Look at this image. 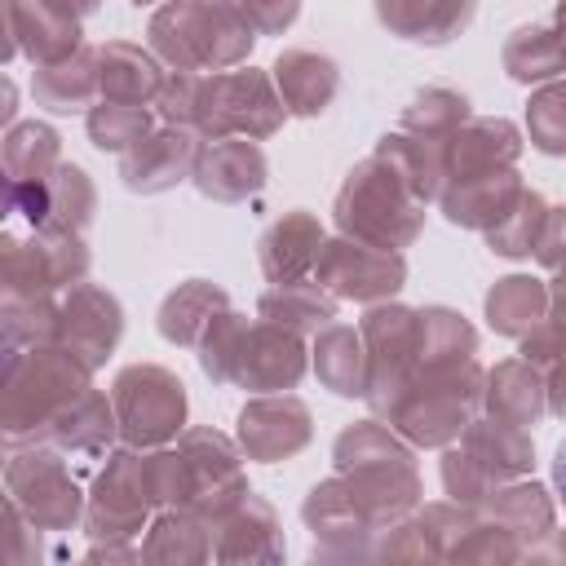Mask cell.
Returning <instances> with one entry per match:
<instances>
[{
    "mask_svg": "<svg viewBox=\"0 0 566 566\" xmlns=\"http://www.w3.org/2000/svg\"><path fill=\"white\" fill-rule=\"evenodd\" d=\"M150 53L168 71H230L243 66L261 40L239 0H164L146 22Z\"/></svg>",
    "mask_w": 566,
    "mask_h": 566,
    "instance_id": "obj_1",
    "label": "cell"
},
{
    "mask_svg": "<svg viewBox=\"0 0 566 566\" xmlns=\"http://www.w3.org/2000/svg\"><path fill=\"white\" fill-rule=\"evenodd\" d=\"M93 385L62 345H0V433L9 447L40 442L49 420Z\"/></svg>",
    "mask_w": 566,
    "mask_h": 566,
    "instance_id": "obj_2",
    "label": "cell"
},
{
    "mask_svg": "<svg viewBox=\"0 0 566 566\" xmlns=\"http://www.w3.org/2000/svg\"><path fill=\"white\" fill-rule=\"evenodd\" d=\"M332 464L349 482V491L358 495V504L371 513V522L380 531L424 500L416 447L380 416L345 424L332 442Z\"/></svg>",
    "mask_w": 566,
    "mask_h": 566,
    "instance_id": "obj_3",
    "label": "cell"
},
{
    "mask_svg": "<svg viewBox=\"0 0 566 566\" xmlns=\"http://www.w3.org/2000/svg\"><path fill=\"white\" fill-rule=\"evenodd\" d=\"M332 221L340 234L402 252L424 230V199L416 195V186L407 181V172L394 159L371 150L345 172V181L332 199Z\"/></svg>",
    "mask_w": 566,
    "mask_h": 566,
    "instance_id": "obj_4",
    "label": "cell"
},
{
    "mask_svg": "<svg viewBox=\"0 0 566 566\" xmlns=\"http://www.w3.org/2000/svg\"><path fill=\"white\" fill-rule=\"evenodd\" d=\"M482 385L486 367L478 363V354L447 367H416L398 402L385 411V420L411 447H451L482 411Z\"/></svg>",
    "mask_w": 566,
    "mask_h": 566,
    "instance_id": "obj_5",
    "label": "cell"
},
{
    "mask_svg": "<svg viewBox=\"0 0 566 566\" xmlns=\"http://www.w3.org/2000/svg\"><path fill=\"white\" fill-rule=\"evenodd\" d=\"M535 469V442L531 429L504 424L486 411H478L469 420V429L442 447V491L455 504H482L495 486L513 482V478H531Z\"/></svg>",
    "mask_w": 566,
    "mask_h": 566,
    "instance_id": "obj_6",
    "label": "cell"
},
{
    "mask_svg": "<svg viewBox=\"0 0 566 566\" xmlns=\"http://www.w3.org/2000/svg\"><path fill=\"white\" fill-rule=\"evenodd\" d=\"M4 504L22 509L44 535H62L84 522L88 495H84L80 478L71 473L66 451H57L49 442H27V447H9Z\"/></svg>",
    "mask_w": 566,
    "mask_h": 566,
    "instance_id": "obj_7",
    "label": "cell"
},
{
    "mask_svg": "<svg viewBox=\"0 0 566 566\" xmlns=\"http://www.w3.org/2000/svg\"><path fill=\"white\" fill-rule=\"evenodd\" d=\"M287 106L279 97V84L270 71L256 66H230V71H208L199 88V119L195 133L203 142L212 137H252L265 142L283 128Z\"/></svg>",
    "mask_w": 566,
    "mask_h": 566,
    "instance_id": "obj_8",
    "label": "cell"
},
{
    "mask_svg": "<svg viewBox=\"0 0 566 566\" xmlns=\"http://www.w3.org/2000/svg\"><path fill=\"white\" fill-rule=\"evenodd\" d=\"M93 270V252L75 230H31L0 234V296H57L84 283Z\"/></svg>",
    "mask_w": 566,
    "mask_h": 566,
    "instance_id": "obj_9",
    "label": "cell"
},
{
    "mask_svg": "<svg viewBox=\"0 0 566 566\" xmlns=\"http://www.w3.org/2000/svg\"><path fill=\"white\" fill-rule=\"evenodd\" d=\"M111 398H115V416H119V442H128L137 451L177 442V433L186 429V416H190L181 376L159 363L119 367L111 380Z\"/></svg>",
    "mask_w": 566,
    "mask_h": 566,
    "instance_id": "obj_10",
    "label": "cell"
},
{
    "mask_svg": "<svg viewBox=\"0 0 566 566\" xmlns=\"http://www.w3.org/2000/svg\"><path fill=\"white\" fill-rule=\"evenodd\" d=\"M155 513L159 509L150 504V491L142 478V451L128 442L115 447L88 491V509H84L88 539L93 544H137Z\"/></svg>",
    "mask_w": 566,
    "mask_h": 566,
    "instance_id": "obj_11",
    "label": "cell"
},
{
    "mask_svg": "<svg viewBox=\"0 0 566 566\" xmlns=\"http://www.w3.org/2000/svg\"><path fill=\"white\" fill-rule=\"evenodd\" d=\"M314 283H323L336 301L380 305L407 287V256L398 248H376V243H363V239L336 230L318 248Z\"/></svg>",
    "mask_w": 566,
    "mask_h": 566,
    "instance_id": "obj_12",
    "label": "cell"
},
{
    "mask_svg": "<svg viewBox=\"0 0 566 566\" xmlns=\"http://www.w3.org/2000/svg\"><path fill=\"white\" fill-rule=\"evenodd\" d=\"M358 332H363L367 358H371L367 407L385 420V411L398 402V394L407 389V380L420 363V310L398 305V301H380L363 314Z\"/></svg>",
    "mask_w": 566,
    "mask_h": 566,
    "instance_id": "obj_13",
    "label": "cell"
},
{
    "mask_svg": "<svg viewBox=\"0 0 566 566\" xmlns=\"http://www.w3.org/2000/svg\"><path fill=\"white\" fill-rule=\"evenodd\" d=\"M301 522L314 535V548H310L314 562H367V557H376L380 526L371 522V513L358 504V495L349 491V482L340 473L310 486V495L301 504Z\"/></svg>",
    "mask_w": 566,
    "mask_h": 566,
    "instance_id": "obj_14",
    "label": "cell"
},
{
    "mask_svg": "<svg viewBox=\"0 0 566 566\" xmlns=\"http://www.w3.org/2000/svg\"><path fill=\"white\" fill-rule=\"evenodd\" d=\"M177 447L186 455V473H190V500L186 509L217 522L221 513H230L252 486L243 473V447L239 438H226L212 424H190L177 433Z\"/></svg>",
    "mask_w": 566,
    "mask_h": 566,
    "instance_id": "obj_15",
    "label": "cell"
},
{
    "mask_svg": "<svg viewBox=\"0 0 566 566\" xmlns=\"http://www.w3.org/2000/svg\"><path fill=\"white\" fill-rule=\"evenodd\" d=\"M234 438L243 447L248 460L256 464H279V460H292L310 447L314 438V416L310 407L296 398V394H256L239 407V420H234Z\"/></svg>",
    "mask_w": 566,
    "mask_h": 566,
    "instance_id": "obj_16",
    "label": "cell"
},
{
    "mask_svg": "<svg viewBox=\"0 0 566 566\" xmlns=\"http://www.w3.org/2000/svg\"><path fill=\"white\" fill-rule=\"evenodd\" d=\"M124 336V305L115 292L97 283H75L62 292V314H57V345L75 354L88 371H97Z\"/></svg>",
    "mask_w": 566,
    "mask_h": 566,
    "instance_id": "obj_17",
    "label": "cell"
},
{
    "mask_svg": "<svg viewBox=\"0 0 566 566\" xmlns=\"http://www.w3.org/2000/svg\"><path fill=\"white\" fill-rule=\"evenodd\" d=\"M84 49L80 18L57 0H4V62L27 57L31 66H53Z\"/></svg>",
    "mask_w": 566,
    "mask_h": 566,
    "instance_id": "obj_18",
    "label": "cell"
},
{
    "mask_svg": "<svg viewBox=\"0 0 566 566\" xmlns=\"http://www.w3.org/2000/svg\"><path fill=\"white\" fill-rule=\"evenodd\" d=\"M305 371H310L305 336L256 314V323L248 327L243 354L234 363V385L248 394H283V389H296Z\"/></svg>",
    "mask_w": 566,
    "mask_h": 566,
    "instance_id": "obj_19",
    "label": "cell"
},
{
    "mask_svg": "<svg viewBox=\"0 0 566 566\" xmlns=\"http://www.w3.org/2000/svg\"><path fill=\"white\" fill-rule=\"evenodd\" d=\"M203 137L195 128H177L164 124L150 137H142L133 150L119 155V181L133 195H164L181 181L195 177V159H199Z\"/></svg>",
    "mask_w": 566,
    "mask_h": 566,
    "instance_id": "obj_20",
    "label": "cell"
},
{
    "mask_svg": "<svg viewBox=\"0 0 566 566\" xmlns=\"http://www.w3.org/2000/svg\"><path fill=\"white\" fill-rule=\"evenodd\" d=\"M195 190L212 203H248L270 181V159L252 137H212L195 159Z\"/></svg>",
    "mask_w": 566,
    "mask_h": 566,
    "instance_id": "obj_21",
    "label": "cell"
},
{
    "mask_svg": "<svg viewBox=\"0 0 566 566\" xmlns=\"http://www.w3.org/2000/svg\"><path fill=\"white\" fill-rule=\"evenodd\" d=\"M283 522L256 491H248L230 513L212 522V562H283Z\"/></svg>",
    "mask_w": 566,
    "mask_h": 566,
    "instance_id": "obj_22",
    "label": "cell"
},
{
    "mask_svg": "<svg viewBox=\"0 0 566 566\" xmlns=\"http://www.w3.org/2000/svg\"><path fill=\"white\" fill-rule=\"evenodd\" d=\"M119 438V416H115V398L102 394L97 385H88L80 398H71L44 429L40 442L66 451L71 460H106L115 451Z\"/></svg>",
    "mask_w": 566,
    "mask_h": 566,
    "instance_id": "obj_23",
    "label": "cell"
},
{
    "mask_svg": "<svg viewBox=\"0 0 566 566\" xmlns=\"http://www.w3.org/2000/svg\"><path fill=\"white\" fill-rule=\"evenodd\" d=\"M473 509H478L482 522L509 531V535L526 548L531 562H535V553L548 544V535L557 531L553 495H548L539 482H531V478H513V482L495 486V491H491L482 504H473Z\"/></svg>",
    "mask_w": 566,
    "mask_h": 566,
    "instance_id": "obj_24",
    "label": "cell"
},
{
    "mask_svg": "<svg viewBox=\"0 0 566 566\" xmlns=\"http://www.w3.org/2000/svg\"><path fill=\"white\" fill-rule=\"evenodd\" d=\"M522 177L517 168H491V172H469V177H447L442 190H438V208L451 226L460 230H491L509 208L513 199L522 195Z\"/></svg>",
    "mask_w": 566,
    "mask_h": 566,
    "instance_id": "obj_25",
    "label": "cell"
},
{
    "mask_svg": "<svg viewBox=\"0 0 566 566\" xmlns=\"http://www.w3.org/2000/svg\"><path fill=\"white\" fill-rule=\"evenodd\" d=\"M323 221L305 208H292L283 217H274L261 239H256V261L261 274L270 283H296V279H314V261L323 248Z\"/></svg>",
    "mask_w": 566,
    "mask_h": 566,
    "instance_id": "obj_26",
    "label": "cell"
},
{
    "mask_svg": "<svg viewBox=\"0 0 566 566\" xmlns=\"http://www.w3.org/2000/svg\"><path fill=\"white\" fill-rule=\"evenodd\" d=\"M270 75L279 84V97H283L287 115H296V119L323 115L340 93V66L318 49H283L274 57Z\"/></svg>",
    "mask_w": 566,
    "mask_h": 566,
    "instance_id": "obj_27",
    "label": "cell"
},
{
    "mask_svg": "<svg viewBox=\"0 0 566 566\" xmlns=\"http://www.w3.org/2000/svg\"><path fill=\"white\" fill-rule=\"evenodd\" d=\"M522 155V128L504 115H469L447 137V177L513 168Z\"/></svg>",
    "mask_w": 566,
    "mask_h": 566,
    "instance_id": "obj_28",
    "label": "cell"
},
{
    "mask_svg": "<svg viewBox=\"0 0 566 566\" xmlns=\"http://www.w3.org/2000/svg\"><path fill=\"white\" fill-rule=\"evenodd\" d=\"M389 35L411 44H451L478 18V0H371Z\"/></svg>",
    "mask_w": 566,
    "mask_h": 566,
    "instance_id": "obj_29",
    "label": "cell"
},
{
    "mask_svg": "<svg viewBox=\"0 0 566 566\" xmlns=\"http://www.w3.org/2000/svg\"><path fill=\"white\" fill-rule=\"evenodd\" d=\"M482 411L504 420V424H517V429H535L548 411V389H544V371L535 363H526L522 354L517 358H504L486 371V385H482Z\"/></svg>",
    "mask_w": 566,
    "mask_h": 566,
    "instance_id": "obj_30",
    "label": "cell"
},
{
    "mask_svg": "<svg viewBox=\"0 0 566 566\" xmlns=\"http://www.w3.org/2000/svg\"><path fill=\"white\" fill-rule=\"evenodd\" d=\"M310 363L323 389H332L336 398H367L371 385V358H367V340L358 327L349 323H327L323 332L310 336Z\"/></svg>",
    "mask_w": 566,
    "mask_h": 566,
    "instance_id": "obj_31",
    "label": "cell"
},
{
    "mask_svg": "<svg viewBox=\"0 0 566 566\" xmlns=\"http://www.w3.org/2000/svg\"><path fill=\"white\" fill-rule=\"evenodd\" d=\"M97 80H102V102L155 106L168 71L150 49L128 44V40H106L97 44Z\"/></svg>",
    "mask_w": 566,
    "mask_h": 566,
    "instance_id": "obj_32",
    "label": "cell"
},
{
    "mask_svg": "<svg viewBox=\"0 0 566 566\" xmlns=\"http://www.w3.org/2000/svg\"><path fill=\"white\" fill-rule=\"evenodd\" d=\"M504 75L513 84H548L566 75V22L553 13L544 22L517 27L500 49Z\"/></svg>",
    "mask_w": 566,
    "mask_h": 566,
    "instance_id": "obj_33",
    "label": "cell"
},
{
    "mask_svg": "<svg viewBox=\"0 0 566 566\" xmlns=\"http://www.w3.org/2000/svg\"><path fill=\"white\" fill-rule=\"evenodd\" d=\"M230 305V292L212 279H186L177 283L164 301H159V314H155V327L168 345L177 349H195L203 340V332L212 327V318Z\"/></svg>",
    "mask_w": 566,
    "mask_h": 566,
    "instance_id": "obj_34",
    "label": "cell"
},
{
    "mask_svg": "<svg viewBox=\"0 0 566 566\" xmlns=\"http://www.w3.org/2000/svg\"><path fill=\"white\" fill-rule=\"evenodd\" d=\"M31 97L35 106L53 111V115H71V111H88L93 102H102V80H97V49H75L71 57L53 62V66H35L31 75Z\"/></svg>",
    "mask_w": 566,
    "mask_h": 566,
    "instance_id": "obj_35",
    "label": "cell"
},
{
    "mask_svg": "<svg viewBox=\"0 0 566 566\" xmlns=\"http://www.w3.org/2000/svg\"><path fill=\"white\" fill-rule=\"evenodd\" d=\"M142 562H212V522L190 509H159L142 539Z\"/></svg>",
    "mask_w": 566,
    "mask_h": 566,
    "instance_id": "obj_36",
    "label": "cell"
},
{
    "mask_svg": "<svg viewBox=\"0 0 566 566\" xmlns=\"http://www.w3.org/2000/svg\"><path fill=\"white\" fill-rule=\"evenodd\" d=\"M486 327L495 336H526L535 323L548 318V283L535 274H504L491 283L486 301H482Z\"/></svg>",
    "mask_w": 566,
    "mask_h": 566,
    "instance_id": "obj_37",
    "label": "cell"
},
{
    "mask_svg": "<svg viewBox=\"0 0 566 566\" xmlns=\"http://www.w3.org/2000/svg\"><path fill=\"white\" fill-rule=\"evenodd\" d=\"M336 296L314 283V279H296V283H270L261 296H256V314L270 318V323H283L301 336H314L323 332L327 323H336Z\"/></svg>",
    "mask_w": 566,
    "mask_h": 566,
    "instance_id": "obj_38",
    "label": "cell"
},
{
    "mask_svg": "<svg viewBox=\"0 0 566 566\" xmlns=\"http://www.w3.org/2000/svg\"><path fill=\"white\" fill-rule=\"evenodd\" d=\"M0 164H4V181H44V177H53V168L62 164L57 128L44 124V119H22V124L4 128Z\"/></svg>",
    "mask_w": 566,
    "mask_h": 566,
    "instance_id": "obj_39",
    "label": "cell"
},
{
    "mask_svg": "<svg viewBox=\"0 0 566 566\" xmlns=\"http://www.w3.org/2000/svg\"><path fill=\"white\" fill-rule=\"evenodd\" d=\"M371 150H380L385 159H394L407 172V181L416 186V195L424 203H438V190L447 181V142H438V137H411V133L394 128Z\"/></svg>",
    "mask_w": 566,
    "mask_h": 566,
    "instance_id": "obj_40",
    "label": "cell"
},
{
    "mask_svg": "<svg viewBox=\"0 0 566 566\" xmlns=\"http://www.w3.org/2000/svg\"><path fill=\"white\" fill-rule=\"evenodd\" d=\"M478 354V327L447 305L420 310V363L416 367H447Z\"/></svg>",
    "mask_w": 566,
    "mask_h": 566,
    "instance_id": "obj_41",
    "label": "cell"
},
{
    "mask_svg": "<svg viewBox=\"0 0 566 566\" xmlns=\"http://www.w3.org/2000/svg\"><path fill=\"white\" fill-rule=\"evenodd\" d=\"M469 115H473V106H469V97H464L460 88L429 84V88H420V93L402 106L398 128L411 133V137H438V142H447Z\"/></svg>",
    "mask_w": 566,
    "mask_h": 566,
    "instance_id": "obj_42",
    "label": "cell"
},
{
    "mask_svg": "<svg viewBox=\"0 0 566 566\" xmlns=\"http://www.w3.org/2000/svg\"><path fill=\"white\" fill-rule=\"evenodd\" d=\"M84 128H88V142L97 150H111V155H124L133 150L142 137L155 133V106H137V102H93L84 111Z\"/></svg>",
    "mask_w": 566,
    "mask_h": 566,
    "instance_id": "obj_43",
    "label": "cell"
},
{
    "mask_svg": "<svg viewBox=\"0 0 566 566\" xmlns=\"http://www.w3.org/2000/svg\"><path fill=\"white\" fill-rule=\"evenodd\" d=\"M97 217V186L88 181V172L71 159H62L49 177V230H75L84 234Z\"/></svg>",
    "mask_w": 566,
    "mask_h": 566,
    "instance_id": "obj_44",
    "label": "cell"
},
{
    "mask_svg": "<svg viewBox=\"0 0 566 566\" xmlns=\"http://www.w3.org/2000/svg\"><path fill=\"white\" fill-rule=\"evenodd\" d=\"M544 217H548V199H544L535 186H522V195L513 199V208H509L491 230H482V239H486V248H491L495 256L522 261V256L535 252V239H539V230H544Z\"/></svg>",
    "mask_w": 566,
    "mask_h": 566,
    "instance_id": "obj_45",
    "label": "cell"
},
{
    "mask_svg": "<svg viewBox=\"0 0 566 566\" xmlns=\"http://www.w3.org/2000/svg\"><path fill=\"white\" fill-rule=\"evenodd\" d=\"M248 327H252V318L226 305V310L212 318V327L203 332V340L195 345L199 371H203L212 385H234V363H239V354H243Z\"/></svg>",
    "mask_w": 566,
    "mask_h": 566,
    "instance_id": "obj_46",
    "label": "cell"
},
{
    "mask_svg": "<svg viewBox=\"0 0 566 566\" xmlns=\"http://www.w3.org/2000/svg\"><path fill=\"white\" fill-rule=\"evenodd\" d=\"M57 314L62 301L53 296H4L0 301L4 345H57Z\"/></svg>",
    "mask_w": 566,
    "mask_h": 566,
    "instance_id": "obj_47",
    "label": "cell"
},
{
    "mask_svg": "<svg viewBox=\"0 0 566 566\" xmlns=\"http://www.w3.org/2000/svg\"><path fill=\"white\" fill-rule=\"evenodd\" d=\"M526 137L539 155L562 159L566 155V75L548 80L526 102Z\"/></svg>",
    "mask_w": 566,
    "mask_h": 566,
    "instance_id": "obj_48",
    "label": "cell"
},
{
    "mask_svg": "<svg viewBox=\"0 0 566 566\" xmlns=\"http://www.w3.org/2000/svg\"><path fill=\"white\" fill-rule=\"evenodd\" d=\"M199 88H203V71H168L159 97H155V115L164 124L177 128H195L199 119Z\"/></svg>",
    "mask_w": 566,
    "mask_h": 566,
    "instance_id": "obj_49",
    "label": "cell"
},
{
    "mask_svg": "<svg viewBox=\"0 0 566 566\" xmlns=\"http://www.w3.org/2000/svg\"><path fill=\"white\" fill-rule=\"evenodd\" d=\"M548 274H562L566 270V203H557V208H548V217H544V230H539V239H535V252H531Z\"/></svg>",
    "mask_w": 566,
    "mask_h": 566,
    "instance_id": "obj_50",
    "label": "cell"
},
{
    "mask_svg": "<svg viewBox=\"0 0 566 566\" xmlns=\"http://www.w3.org/2000/svg\"><path fill=\"white\" fill-rule=\"evenodd\" d=\"M239 4L261 35H283L301 13V0H239Z\"/></svg>",
    "mask_w": 566,
    "mask_h": 566,
    "instance_id": "obj_51",
    "label": "cell"
},
{
    "mask_svg": "<svg viewBox=\"0 0 566 566\" xmlns=\"http://www.w3.org/2000/svg\"><path fill=\"white\" fill-rule=\"evenodd\" d=\"M544 389H548V411L557 420H566V358H557L548 371H544Z\"/></svg>",
    "mask_w": 566,
    "mask_h": 566,
    "instance_id": "obj_52",
    "label": "cell"
},
{
    "mask_svg": "<svg viewBox=\"0 0 566 566\" xmlns=\"http://www.w3.org/2000/svg\"><path fill=\"white\" fill-rule=\"evenodd\" d=\"M548 318H553L557 327H566V270L548 283Z\"/></svg>",
    "mask_w": 566,
    "mask_h": 566,
    "instance_id": "obj_53",
    "label": "cell"
},
{
    "mask_svg": "<svg viewBox=\"0 0 566 566\" xmlns=\"http://www.w3.org/2000/svg\"><path fill=\"white\" fill-rule=\"evenodd\" d=\"M544 557H548V562H566V531H553V535H548V544L535 553V562H544Z\"/></svg>",
    "mask_w": 566,
    "mask_h": 566,
    "instance_id": "obj_54",
    "label": "cell"
},
{
    "mask_svg": "<svg viewBox=\"0 0 566 566\" xmlns=\"http://www.w3.org/2000/svg\"><path fill=\"white\" fill-rule=\"evenodd\" d=\"M13 115H18V88H13V80L4 75V106H0V119H4V128H13V124H18Z\"/></svg>",
    "mask_w": 566,
    "mask_h": 566,
    "instance_id": "obj_55",
    "label": "cell"
},
{
    "mask_svg": "<svg viewBox=\"0 0 566 566\" xmlns=\"http://www.w3.org/2000/svg\"><path fill=\"white\" fill-rule=\"evenodd\" d=\"M553 482H557V495H562V504H566V442L553 451Z\"/></svg>",
    "mask_w": 566,
    "mask_h": 566,
    "instance_id": "obj_56",
    "label": "cell"
},
{
    "mask_svg": "<svg viewBox=\"0 0 566 566\" xmlns=\"http://www.w3.org/2000/svg\"><path fill=\"white\" fill-rule=\"evenodd\" d=\"M57 4H62V9H71L80 22H84V18H93V13L102 9V0H57Z\"/></svg>",
    "mask_w": 566,
    "mask_h": 566,
    "instance_id": "obj_57",
    "label": "cell"
},
{
    "mask_svg": "<svg viewBox=\"0 0 566 566\" xmlns=\"http://www.w3.org/2000/svg\"><path fill=\"white\" fill-rule=\"evenodd\" d=\"M133 4H137V9H142V4H155V0H133Z\"/></svg>",
    "mask_w": 566,
    "mask_h": 566,
    "instance_id": "obj_58",
    "label": "cell"
}]
</instances>
